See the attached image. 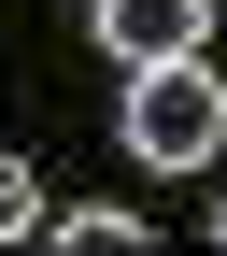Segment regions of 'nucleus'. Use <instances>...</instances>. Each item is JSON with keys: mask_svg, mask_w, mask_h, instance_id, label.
Wrapping results in <instances>:
<instances>
[{"mask_svg": "<svg viewBox=\"0 0 227 256\" xmlns=\"http://www.w3.org/2000/svg\"><path fill=\"white\" fill-rule=\"evenodd\" d=\"M114 128H128L142 171H199V156L227 142V86H213V57H156V72H128Z\"/></svg>", "mask_w": 227, "mask_h": 256, "instance_id": "obj_1", "label": "nucleus"}, {"mask_svg": "<svg viewBox=\"0 0 227 256\" xmlns=\"http://www.w3.org/2000/svg\"><path fill=\"white\" fill-rule=\"evenodd\" d=\"M114 72H156V57H213V0H85Z\"/></svg>", "mask_w": 227, "mask_h": 256, "instance_id": "obj_2", "label": "nucleus"}, {"mask_svg": "<svg viewBox=\"0 0 227 256\" xmlns=\"http://www.w3.org/2000/svg\"><path fill=\"white\" fill-rule=\"evenodd\" d=\"M57 242L71 256H142V214L128 200H85V214H57Z\"/></svg>", "mask_w": 227, "mask_h": 256, "instance_id": "obj_3", "label": "nucleus"}, {"mask_svg": "<svg viewBox=\"0 0 227 256\" xmlns=\"http://www.w3.org/2000/svg\"><path fill=\"white\" fill-rule=\"evenodd\" d=\"M28 228H43V185H28L14 156H0V242H28Z\"/></svg>", "mask_w": 227, "mask_h": 256, "instance_id": "obj_4", "label": "nucleus"}, {"mask_svg": "<svg viewBox=\"0 0 227 256\" xmlns=\"http://www.w3.org/2000/svg\"><path fill=\"white\" fill-rule=\"evenodd\" d=\"M213 242H227V200H213Z\"/></svg>", "mask_w": 227, "mask_h": 256, "instance_id": "obj_5", "label": "nucleus"}]
</instances>
